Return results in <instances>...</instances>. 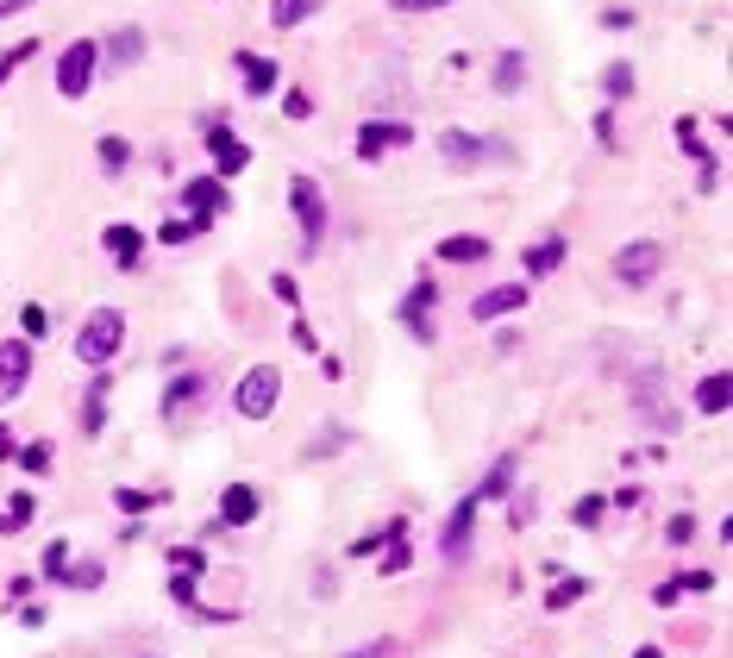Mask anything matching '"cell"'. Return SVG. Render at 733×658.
<instances>
[{
	"label": "cell",
	"mask_w": 733,
	"mask_h": 658,
	"mask_svg": "<svg viewBox=\"0 0 733 658\" xmlns=\"http://www.w3.org/2000/svg\"><path fill=\"white\" fill-rule=\"evenodd\" d=\"M120 345H126V314H120V308H94V314L82 320V333H76V358L101 370Z\"/></svg>",
	"instance_id": "1"
},
{
	"label": "cell",
	"mask_w": 733,
	"mask_h": 658,
	"mask_svg": "<svg viewBox=\"0 0 733 658\" xmlns=\"http://www.w3.org/2000/svg\"><path fill=\"white\" fill-rule=\"evenodd\" d=\"M276 395H282V370L276 364H251L245 383L232 389V408H239L245 420H270L276 414Z\"/></svg>",
	"instance_id": "2"
},
{
	"label": "cell",
	"mask_w": 733,
	"mask_h": 658,
	"mask_svg": "<svg viewBox=\"0 0 733 658\" xmlns=\"http://www.w3.org/2000/svg\"><path fill=\"white\" fill-rule=\"evenodd\" d=\"M94 69H101V44H94V38H76V44L57 57V94H63V101H82V94L94 88Z\"/></svg>",
	"instance_id": "3"
},
{
	"label": "cell",
	"mask_w": 733,
	"mask_h": 658,
	"mask_svg": "<svg viewBox=\"0 0 733 658\" xmlns=\"http://www.w3.org/2000/svg\"><path fill=\"white\" fill-rule=\"evenodd\" d=\"M289 207H295V220H301V239L320 245L326 239V195H320L314 176H295L289 182Z\"/></svg>",
	"instance_id": "4"
},
{
	"label": "cell",
	"mask_w": 733,
	"mask_h": 658,
	"mask_svg": "<svg viewBox=\"0 0 733 658\" xmlns=\"http://www.w3.org/2000/svg\"><path fill=\"white\" fill-rule=\"evenodd\" d=\"M658 264H665V245H652V239H633V245L614 251V276H621L627 289H646L658 276Z\"/></svg>",
	"instance_id": "5"
},
{
	"label": "cell",
	"mask_w": 733,
	"mask_h": 658,
	"mask_svg": "<svg viewBox=\"0 0 733 658\" xmlns=\"http://www.w3.org/2000/svg\"><path fill=\"white\" fill-rule=\"evenodd\" d=\"M439 157L452 163V170H477V163H502L508 145H495V138H470V132H445L439 138Z\"/></svg>",
	"instance_id": "6"
},
{
	"label": "cell",
	"mask_w": 733,
	"mask_h": 658,
	"mask_svg": "<svg viewBox=\"0 0 733 658\" xmlns=\"http://www.w3.org/2000/svg\"><path fill=\"white\" fill-rule=\"evenodd\" d=\"M207 408V383L201 376H176L170 389H163V420H170V427H182L188 414H201Z\"/></svg>",
	"instance_id": "7"
},
{
	"label": "cell",
	"mask_w": 733,
	"mask_h": 658,
	"mask_svg": "<svg viewBox=\"0 0 733 658\" xmlns=\"http://www.w3.org/2000/svg\"><path fill=\"white\" fill-rule=\"evenodd\" d=\"M26 376H32V345L7 339V345H0V402H13V395L26 389Z\"/></svg>",
	"instance_id": "8"
},
{
	"label": "cell",
	"mask_w": 733,
	"mask_h": 658,
	"mask_svg": "<svg viewBox=\"0 0 733 658\" xmlns=\"http://www.w3.org/2000/svg\"><path fill=\"white\" fill-rule=\"evenodd\" d=\"M477 508H483L477 496H464V502L452 508V521H445V533H439V552L452 558V564H458V558L470 552V527H477Z\"/></svg>",
	"instance_id": "9"
},
{
	"label": "cell",
	"mask_w": 733,
	"mask_h": 658,
	"mask_svg": "<svg viewBox=\"0 0 733 658\" xmlns=\"http://www.w3.org/2000/svg\"><path fill=\"white\" fill-rule=\"evenodd\" d=\"M182 207H188V214H195L201 226H214V220H220V207H226V188H220V176H195V182L182 188Z\"/></svg>",
	"instance_id": "10"
},
{
	"label": "cell",
	"mask_w": 733,
	"mask_h": 658,
	"mask_svg": "<svg viewBox=\"0 0 733 658\" xmlns=\"http://www.w3.org/2000/svg\"><path fill=\"white\" fill-rule=\"evenodd\" d=\"M207 138V151H214V176L226 182V176H245V163H251V151L239 145V138H232L226 126H214V132H201Z\"/></svg>",
	"instance_id": "11"
},
{
	"label": "cell",
	"mask_w": 733,
	"mask_h": 658,
	"mask_svg": "<svg viewBox=\"0 0 733 658\" xmlns=\"http://www.w3.org/2000/svg\"><path fill=\"white\" fill-rule=\"evenodd\" d=\"M257 508H264V496H257L251 483H226V496H220V527H251Z\"/></svg>",
	"instance_id": "12"
},
{
	"label": "cell",
	"mask_w": 733,
	"mask_h": 658,
	"mask_svg": "<svg viewBox=\"0 0 733 658\" xmlns=\"http://www.w3.org/2000/svg\"><path fill=\"white\" fill-rule=\"evenodd\" d=\"M527 308V282H502V289H483L470 301V320H495V314H514Z\"/></svg>",
	"instance_id": "13"
},
{
	"label": "cell",
	"mask_w": 733,
	"mask_h": 658,
	"mask_svg": "<svg viewBox=\"0 0 733 658\" xmlns=\"http://www.w3.org/2000/svg\"><path fill=\"white\" fill-rule=\"evenodd\" d=\"M408 126H401V120H370L364 132H358V157H383V151H401V145H408Z\"/></svg>",
	"instance_id": "14"
},
{
	"label": "cell",
	"mask_w": 733,
	"mask_h": 658,
	"mask_svg": "<svg viewBox=\"0 0 733 658\" xmlns=\"http://www.w3.org/2000/svg\"><path fill=\"white\" fill-rule=\"evenodd\" d=\"M433 295H439V282H414V295L401 301V320H408L414 339H433Z\"/></svg>",
	"instance_id": "15"
},
{
	"label": "cell",
	"mask_w": 733,
	"mask_h": 658,
	"mask_svg": "<svg viewBox=\"0 0 733 658\" xmlns=\"http://www.w3.org/2000/svg\"><path fill=\"white\" fill-rule=\"evenodd\" d=\"M101 245L113 251V264H120V270H138V257H145V232H138V226H107L101 232Z\"/></svg>",
	"instance_id": "16"
},
{
	"label": "cell",
	"mask_w": 733,
	"mask_h": 658,
	"mask_svg": "<svg viewBox=\"0 0 733 658\" xmlns=\"http://www.w3.org/2000/svg\"><path fill=\"white\" fill-rule=\"evenodd\" d=\"M727 402H733V376L727 370H715V376H702V383H696V414H727Z\"/></svg>",
	"instance_id": "17"
},
{
	"label": "cell",
	"mask_w": 733,
	"mask_h": 658,
	"mask_svg": "<svg viewBox=\"0 0 733 658\" xmlns=\"http://www.w3.org/2000/svg\"><path fill=\"white\" fill-rule=\"evenodd\" d=\"M677 145H683V157H696V163H702V188H715V157H708L702 126H696V120H677Z\"/></svg>",
	"instance_id": "18"
},
{
	"label": "cell",
	"mask_w": 733,
	"mask_h": 658,
	"mask_svg": "<svg viewBox=\"0 0 733 658\" xmlns=\"http://www.w3.org/2000/svg\"><path fill=\"white\" fill-rule=\"evenodd\" d=\"M239 76H245V94H270L276 88V63L257 57V51H239Z\"/></svg>",
	"instance_id": "19"
},
{
	"label": "cell",
	"mask_w": 733,
	"mask_h": 658,
	"mask_svg": "<svg viewBox=\"0 0 733 658\" xmlns=\"http://www.w3.org/2000/svg\"><path fill=\"white\" fill-rule=\"evenodd\" d=\"M439 257H445V264H483L489 239H477V232H464V239H439Z\"/></svg>",
	"instance_id": "20"
},
{
	"label": "cell",
	"mask_w": 733,
	"mask_h": 658,
	"mask_svg": "<svg viewBox=\"0 0 733 658\" xmlns=\"http://www.w3.org/2000/svg\"><path fill=\"white\" fill-rule=\"evenodd\" d=\"M708 583H715L708 571H683V577H671V583H658V596H652V602H658V608H671L677 596H702Z\"/></svg>",
	"instance_id": "21"
},
{
	"label": "cell",
	"mask_w": 733,
	"mask_h": 658,
	"mask_svg": "<svg viewBox=\"0 0 733 658\" xmlns=\"http://www.w3.org/2000/svg\"><path fill=\"white\" fill-rule=\"evenodd\" d=\"M107 57L120 63V69H132L138 57H145V32H138V26H120V32L107 38Z\"/></svg>",
	"instance_id": "22"
},
{
	"label": "cell",
	"mask_w": 733,
	"mask_h": 658,
	"mask_svg": "<svg viewBox=\"0 0 733 658\" xmlns=\"http://www.w3.org/2000/svg\"><path fill=\"white\" fill-rule=\"evenodd\" d=\"M320 13V0H270V19H276V32H295L301 19H314Z\"/></svg>",
	"instance_id": "23"
},
{
	"label": "cell",
	"mask_w": 733,
	"mask_h": 658,
	"mask_svg": "<svg viewBox=\"0 0 733 658\" xmlns=\"http://www.w3.org/2000/svg\"><path fill=\"white\" fill-rule=\"evenodd\" d=\"M564 264V239H546V245H527V276H552Z\"/></svg>",
	"instance_id": "24"
},
{
	"label": "cell",
	"mask_w": 733,
	"mask_h": 658,
	"mask_svg": "<svg viewBox=\"0 0 733 658\" xmlns=\"http://www.w3.org/2000/svg\"><path fill=\"white\" fill-rule=\"evenodd\" d=\"M32 514H38V496H32V489H19V496L7 502V514H0V533H13V527H26V521H32Z\"/></svg>",
	"instance_id": "25"
},
{
	"label": "cell",
	"mask_w": 733,
	"mask_h": 658,
	"mask_svg": "<svg viewBox=\"0 0 733 658\" xmlns=\"http://www.w3.org/2000/svg\"><path fill=\"white\" fill-rule=\"evenodd\" d=\"M520 76H527L520 51H502V57H495V88H502V94H514V88H520Z\"/></svg>",
	"instance_id": "26"
},
{
	"label": "cell",
	"mask_w": 733,
	"mask_h": 658,
	"mask_svg": "<svg viewBox=\"0 0 733 658\" xmlns=\"http://www.w3.org/2000/svg\"><path fill=\"white\" fill-rule=\"evenodd\" d=\"M13 458H19V470H26V477H44V470H51V458H57V452H51V445L38 439V445H19Z\"/></svg>",
	"instance_id": "27"
},
{
	"label": "cell",
	"mask_w": 733,
	"mask_h": 658,
	"mask_svg": "<svg viewBox=\"0 0 733 658\" xmlns=\"http://www.w3.org/2000/svg\"><path fill=\"white\" fill-rule=\"evenodd\" d=\"M508 477H514V458H495V470L477 483V502H489V496H508Z\"/></svg>",
	"instance_id": "28"
},
{
	"label": "cell",
	"mask_w": 733,
	"mask_h": 658,
	"mask_svg": "<svg viewBox=\"0 0 733 658\" xmlns=\"http://www.w3.org/2000/svg\"><path fill=\"white\" fill-rule=\"evenodd\" d=\"M602 94H608V101H627V94H633V69L627 63H608L602 69Z\"/></svg>",
	"instance_id": "29"
},
{
	"label": "cell",
	"mask_w": 733,
	"mask_h": 658,
	"mask_svg": "<svg viewBox=\"0 0 733 658\" xmlns=\"http://www.w3.org/2000/svg\"><path fill=\"white\" fill-rule=\"evenodd\" d=\"M201 571H207L201 546H176V552H170V577H201Z\"/></svg>",
	"instance_id": "30"
},
{
	"label": "cell",
	"mask_w": 733,
	"mask_h": 658,
	"mask_svg": "<svg viewBox=\"0 0 733 658\" xmlns=\"http://www.w3.org/2000/svg\"><path fill=\"white\" fill-rule=\"evenodd\" d=\"M577 596H589V583H583V577H564V583H558V590H546V608H552V615H558V608H571Z\"/></svg>",
	"instance_id": "31"
},
{
	"label": "cell",
	"mask_w": 733,
	"mask_h": 658,
	"mask_svg": "<svg viewBox=\"0 0 733 658\" xmlns=\"http://www.w3.org/2000/svg\"><path fill=\"white\" fill-rule=\"evenodd\" d=\"M201 232H207L201 220H170V226L157 232V239H163V245H188V239H201Z\"/></svg>",
	"instance_id": "32"
},
{
	"label": "cell",
	"mask_w": 733,
	"mask_h": 658,
	"mask_svg": "<svg viewBox=\"0 0 733 658\" xmlns=\"http://www.w3.org/2000/svg\"><path fill=\"white\" fill-rule=\"evenodd\" d=\"M19 326H26V339H44L51 333V314H44L38 301H26V308H19Z\"/></svg>",
	"instance_id": "33"
},
{
	"label": "cell",
	"mask_w": 733,
	"mask_h": 658,
	"mask_svg": "<svg viewBox=\"0 0 733 658\" xmlns=\"http://www.w3.org/2000/svg\"><path fill=\"white\" fill-rule=\"evenodd\" d=\"M602 514H608V502H602V496H583V502L571 508V521H577V527H602Z\"/></svg>",
	"instance_id": "34"
},
{
	"label": "cell",
	"mask_w": 733,
	"mask_h": 658,
	"mask_svg": "<svg viewBox=\"0 0 733 658\" xmlns=\"http://www.w3.org/2000/svg\"><path fill=\"white\" fill-rule=\"evenodd\" d=\"M63 571H69V546H63V539H51V546H44V577L63 583Z\"/></svg>",
	"instance_id": "35"
},
{
	"label": "cell",
	"mask_w": 733,
	"mask_h": 658,
	"mask_svg": "<svg viewBox=\"0 0 733 658\" xmlns=\"http://www.w3.org/2000/svg\"><path fill=\"white\" fill-rule=\"evenodd\" d=\"M126 157H132V151H126V138H113V132H107V138H101V163H107V170H126Z\"/></svg>",
	"instance_id": "36"
},
{
	"label": "cell",
	"mask_w": 733,
	"mask_h": 658,
	"mask_svg": "<svg viewBox=\"0 0 733 658\" xmlns=\"http://www.w3.org/2000/svg\"><path fill=\"white\" fill-rule=\"evenodd\" d=\"M32 51H38V38H26V44H13V51H7V57H0V82H7V76H13V69H19V63H26Z\"/></svg>",
	"instance_id": "37"
},
{
	"label": "cell",
	"mask_w": 733,
	"mask_h": 658,
	"mask_svg": "<svg viewBox=\"0 0 733 658\" xmlns=\"http://www.w3.org/2000/svg\"><path fill=\"white\" fill-rule=\"evenodd\" d=\"M282 113H289V120H307V113H314V101H307L301 88H289V94H282Z\"/></svg>",
	"instance_id": "38"
},
{
	"label": "cell",
	"mask_w": 733,
	"mask_h": 658,
	"mask_svg": "<svg viewBox=\"0 0 733 658\" xmlns=\"http://www.w3.org/2000/svg\"><path fill=\"white\" fill-rule=\"evenodd\" d=\"M63 583H76V590H94V583H101V564H76V571H63Z\"/></svg>",
	"instance_id": "39"
},
{
	"label": "cell",
	"mask_w": 733,
	"mask_h": 658,
	"mask_svg": "<svg viewBox=\"0 0 733 658\" xmlns=\"http://www.w3.org/2000/svg\"><path fill=\"white\" fill-rule=\"evenodd\" d=\"M665 539H671V546H690V539H696V521H690V514H677Z\"/></svg>",
	"instance_id": "40"
},
{
	"label": "cell",
	"mask_w": 733,
	"mask_h": 658,
	"mask_svg": "<svg viewBox=\"0 0 733 658\" xmlns=\"http://www.w3.org/2000/svg\"><path fill=\"white\" fill-rule=\"evenodd\" d=\"M395 13H439V7H452V0H389Z\"/></svg>",
	"instance_id": "41"
},
{
	"label": "cell",
	"mask_w": 733,
	"mask_h": 658,
	"mask_svg": "<svg viewBox=\"0 0 733 658\" xmlns=\"http://www.w3.org/2000/svg\"><path fill=\"white\" fill-rule=\"evenodd\" d=\"M270 289H276V301H301V289H295V276H289V270H276V276H270Z\"/></svg>",
	"instance_id": "42"
},
{
	"label": "cell",
	"mask_w": 733,
	"mask_h": 658,
	"mask_svg": "<svg viewBox=\"0 0 733 658\" xmlns=\"http://www.w3.org/2000/svg\"><path fill=\"white\" fill-rule=\"evenodd\" d=\"M145 502H157V496H145V489H120V508H126V514H138Z\"/></svg>",
	"instance_id": "43"
},
{
	"label": "cell",
	"mask_w": 733,
	"mask_h": 658,
	"mask_svg": "<svg viewBox=\"0 0 733 658\" xmlns=\"http://www.w3.org/2000/svg\"><path fill=\"white\" fill-rule=\"evenodd\" d=\"M13 452H19V439H13V427H0V464H7Z\"/></svg>",
	"instance_id": "44"
},
{
	"label": "cell",
	"mask_w": 733,
	"mask_h": 658,
	"mask_svg": "<svg viewBox=\"0 0 733 658\" xmlns=\"http://www.w3.org/2000/svg\"><path fill=\"white\" fill-rule=\"evenodd\" d=\"M351 658H389V640H376V646H364V652H351Z\"/></svg>",
	"instance_id": "45"
},
{
	"label": "cell",
	"mask_w": 733,
	"mask_h": 658,
	"mask_svg": "<svg viewBox=\"0 0 733 658\" xmlns=\"http://www.w3.org/2000/svg\"><path fill=\"white\" fill-rule=\"evenodd\" d=\"M19 7H32V0H0V19H13Z\"/></svg>",
	"instance_id": "46"
},
{
	"label": "cell",
	"mask_w": 733,
	"mask_h": 658,
	"mask_svg": "<svg viewBox=\"0 0 733 658\" xmlns=\"http://www.w3.org/2000/svg\"><path fill=\"white\" fill-rule=\"evenodd\" d=\"M633 658H665V652H658V646H640V652H633Z\"/></svg>",
	"instance_id": "47"
}]
</instances>
